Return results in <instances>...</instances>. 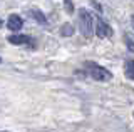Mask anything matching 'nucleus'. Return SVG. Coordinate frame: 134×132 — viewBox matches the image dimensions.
<instances>
[{"mask_svg":"<svg viewBox=\"0 0 134 132\" xmlns=\"http://www.w3.org/2000/svg\"><path fill=\"white\" fill-rule=\"evenodd\" d=\"M84 69L87 70V74L92 77L94 80H99V82H107L112 79V74L107 70V69H104L102 65L96 64V62H91L87 60L86 64H84Z\"/></svg>","mask_w":134,"mask_h":132,"instance_id":"obj_2","label":"nucleus"},{"mask_svg":"<svg viewBox=\"0 0 134 132\" xmlns=\"http://www.w3.org/2000/svg\"><path fill=\"white\" fill-rule=\"evenodd\" d=\"M2 25H3V20H2V19H0V27H2Z\"/></svg>","mask_w":134,"mask_h":132,"instance_id":"obj_12","label":"nucleus"},{"mask_svg":"<svg viewBox=\"0 0 134 132\" xmlns=\"http://www.w3.org/2000/svg\"><path fill=\"white\" fill-rule=\"evenodd\" d=\"M30 15H32L34 19H35V22L42 23V25H47V17H45V15L42 14L40 10H37V9H32V10H30Z\"/></svg>","mask_w":134,"mask_h":132,"instance_id":"obj_7","label":"nucleus"},{"mask_svg":"<svg viewBox=\"0 0 134 132\" xmlns=\"http://www.w3.org/2000/svg\"><path fill=\"white\" fill-rule=\"evenodd\" d=\"M0 62H2V59H0Z\"/></svg>","mask_w":134,"mask_h":132,"instance_id":"obj_13","label":"nucleus"},{"mask_svg":"<svg viewBox=\"0 0 134 132\" xmlns=\"http://www.w3.org/2000/svg\"><path fill=\"white\" fill-rule=\"evenodd\" d=\"M60 32H62V35L69 37V35H72V34H74V28H72V25H70V23H65V25H62Z\"/></svg>","mask_w":134,"mask_h":132,"instance_id":"obj_8","label":"nucleus"},{"mask_svg":"<svg viewBox=\"0 0 134 132\" xmlns=\"http://www.w3.org/2000/svg\"><path fill=\"white\" fill-rule=\"evenodd\" d=\"M124 40H126V44H127L129 50H131V52H134V42H132V39H131L129 35H126V37H124Z\"/></svg>","mask_w":134,"mask_h":132,"instance_id":"obj_10","label":"nucleus"},{"mask_svg":"<svg viewBox=\"0 0 134 132\" xmlns=\"http://www.w3.org/2000/svg\"><path fill=\"white\" fill-rule=\"evenodd\" d=\"M124 72H126V75H127V79L134 80V59L126 60V64H124Z\"/></svg>","mask_w":134,"mask_h":132,"instance_id":"obj_6","label":"nucleus"},{"mask_svg":"<svg viewBox=\"0 0 134 132\" xmlns=\"http://www.w3.org/2000/svg\"><path fill=\"white\" fill-rule=\"evenodd\" d=\"M64 5H65V10L69 12V14H72V12H74V5H72V0H64Z\"/></svg>","mask_w":134,"mask_h":132,"instance_id":"obj_9","label":"nucleus"},{"mask_svg":"<svg viewBox=\"0 0 134 132\" xmlns=\"http://www.w3.org/2000/svg\"><path fill=\"white\" fill-rule=\"evenodd\" d=\"M96 34L100 39H107V37L112 35V28L107 25V22H104V19L97 17L96 19Z\"/></svg>","mask_w":134,"mask_h":132,"instance_id":"obj_3","label":"nucleus"},{"mask_svg":"<svg viewBox=\"0 0 134 132\" xmlns=\"http://www.w3.org/2000/svg\"><path fill=\"white\" fill-rule=\"evenodd\" d=\"M131 25H132V28H134V15L131 17Z\"/></svg>","mask_w":134,"mask_h":132,"instance_id":"obj_11","label":"nucleus"},{"mask_svg":"<svg viewBox=\"0 0 134 132\" xmlns=\"http://www.w3.org/2000/svg\"><path fill=\"white\" fill-rule=\"evenodd\" d=\"M7 27H8V30H12V32H19L20 28L24 27L22 17H20V15H17V14L10 15V17L7 19Z\"/></svg>","mask_w":134,"mask_h":132,"instance_id":"obj_4","label":"nucleus"},{"mask_svg":"<svg viewBox=\"0 0 134 132\" xmlns=\"http://www.w3.org/2000/svg\"><path fill=\"white\" fill-rule=\"evenodd\" d=\"M8 42L14 44V45H27V44H32V39L29 35H24V34H14V35H8Z\"/></svg>","mask_w":134,"mask_h":132,"instance_id":"obj_5","label":"nucleus"},{"mask_svg":"<svg viewBox=\"0 0 134 132\" xmlns=\"http://www.w3.org/2000/svg\"><path fill=\"white\" fill-rule=\"evenodd\" d=\"M79 28H81V34L87 39H91L94 34L96 28V20L91 15V12L87 9H81L79 10Z\"/></svg>","mask_w":134,"mask_h":132,"instance_id":"obj_1","label":"nucleus"}]
</instances>
